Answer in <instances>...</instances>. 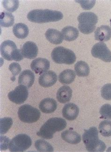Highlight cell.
<instances>
[{
  "label": "cell",
  "mask_w": 111,
  "mask_h": 152,
  "mask_svg": "<svg viewBox=\"0 0 111 152\" xmlns=\"http://www.w3.org/2000/svg\"><path fill=\"white\" fill-rule=\"evenodd\" d=\"M63 17V15L61 12L48 9L34 10L27 14L29 20L39 24L58 21Z\"/></svg>",
  "instance_id": "obj_1"
},
{
  "label": "cell",
  "mask_w": 111,
  "mask_h": 152,
  "mask_svg": "<svg viewBox=\"0 0 111 152\" xmlns=\"http://www.w3.org/2000/svg\"><path fill=\"white\" fill-rule=\"evenodd\" d=\"M40 116L41 114L40 110L29 104H24L18 109V118L24 123H35L39 120Z\"/></svg>",
  "instance_id": "obj_7"
},
{
  "label": "cell",
  "mask_w": 111,
  "mask_h": 152,
  "mask_svg": "<svg viewBox=\"0 0 111 152\" xmlns=\"http://www.w3.org/2000/svg\"><path fill=\"white\" fill-rule=\"evenodd\" d=\"M72 96V90L68 86H63L57 92L56 98L61 103L65 104L69 102Z\"/></svg>",
  "instance_id": "obj_18"
},
{
  "label": "cell",
  "mask_w": 111,
  "mask_h": 152,
  "mask_svg": "<svg viewBox=\"0 0 111 152\" xmlns=\"http://www.w3.org/2000/svg\"><path fill=\"white\" fill-rule=\"evenodd\" d=\"M76 74L72 70L66 69L62 72L59 75V82L63 84H69L74 82Z\"/></svg>",
  "instance_id": "obj_23"
},
{
  "label": "cell",
  "mask_w": 111,
  "mask_h": 152,
  "mask_svg": "<svg viewBox=\"0 0 111 152\" xmlns=\"http://www.w3.org/2000/svg\"><path fill=\"white\" fill-rule=\"evenodd\" d=\"M57 79V75L55 72L48 71L40 76L39 84L43 87H50L56 83Z\"/></svg>",
  "instance_id": "obj_12"
},
{
  "label": "cell",
  "mask_w": 111,
  "mask_h": 152,
  "mask_svg": "<svg viewBox=\"0 0 111 152\" xmlns=\"http://www.w3.org/2000/svg\"><path fill=\"white\" fill-rule=\"evenodd\" d=\"M63 39L65 41H74L77 38L79 35V31L76 28L71 26L65 27L61 30Z\"/></svg>",
  "instance_id": "obj_21"
},
{
  "label": "cell",
  "mask_w": 111,
  "mask_h": 152,
  "mask_svg": "<svg viewBox=\"0 0 111 152\" xmlns=\"http://www.w3.org/2000/svg\"><path fill=\"white\" fill-rule=\"evenodd\" d=\"M61 137L65 141L71 144L76 145L81 141V137L76 132L67 130L61 134Z\"/></svg>",
  "instance_id": "obj_20"
},
{
  "label": "cell",
  "mask_w": 111,
  "mask_h": 152,
  "mask_svg": "<svg viewBox=\"0 0 111 152\" xmlns=\"http://www.w3.org/2000/svg\"><path fill=\"white\" fill-rule=\"evenodd\" d=\"M35 80L34 73L30 70L22 72L18 77V84L23 85L30 88L33 85Z\"/></svg>",
  "instance_id": "obj_15"
},
{
  "label": "cell",
  "mask_w": 111,
  "mask_h": 152,
  "mask_svg": "<svg viewBox=\"0 0 111 152\" xmlns=\"http://www.w3.org/2000/svg\"><path fill=\"white\" fill-rule=\"evenodd\" d=\"M1 52L2 57L8 61H20L24 58L21 50L17 49L15 42L10 40H7L1 43Z\"/></svg>",
  "instance_id": "obj_6"
},
{
  "label": "cell",
  "mask_w": 111,
  "mask_h": 152,
  "mask_svg": "<svg viewBox=\"0 0 111 152\" xmlns=\"http://www.w3.org/2000/svg\"><path fill=\"white\" fill-rule=\"evenodd\" d=\"M31 137L25 134H18L9 142V149L11 152H24L31 146Z\"/></svg>",
  "instance_id": "obj_8"
},
{
  "label": "cell",
  "mask_w": 111,
  "mask_h": 152,
  "mask_svg": "<svg viewBox=\"0 0 111 152\" xmlns=\"http://www.w3.org/2000/svg\"><path fill=\"white\" fill-rule=\"evenodd\" d=\"M100 114L101 118L107 119H111V105L110 104H105L100 109Z\"/></svg>",
  "instance_id": "obj_30"
},
{
  "label": "cell",
  "mask_w": 111,
  "mask_h": 152,
  "mask_svg": "<svg viewBox=\"0 0 111 152\" xmlns=\"http://www.w3.org/2000/svg\"><path fill=\"white\" fill-rule=\"evenodd\" d=\"M9 139L5 136H1V149L6 150L9 144Z\"/></svg>",
  "instance_id": "obj_34"
},
{
  "label": "cell",
  "mask_w": 111,
  "mask_h": 152,
  "mask_svg": "<svg viewBox=\"0 0 111 152\" xmlns=\"http://www.w3.org/2000/svg\"><path fill=\"white\" fill-rule=\"evenodd\" d=\"M27 87L20 85L15 90L8 94V98L12 102L16 104H20L26 101L28 96V91Z\"/></svg>",
  "instance_id": "obj_10"
},
{
  "label": "cell",
  "mask_w": 111,
  "mask_h": 152,
  "mask_svg": "<svg viewBox=\"0 0 111 152\" xmlns=\"http://www.w3.org/2000/svg\"><path fill=\"white\" fill-rule=\"evenodd\" d=\"M80 4L81 6L84 10H89L92 9L95 4V1H76Z\"/></svg>",
  "instance_id": "obj_33"
},
{
  "label": "cell",
  "mask_w": 111,
  "mask_h": 152,
  "mask_svg": "<svg viewBox=\"0 0 111 152\" xmlns=\"http://www.w3.org/2000/svg\"><path fill=\"white\" fill-rule=\"evenodd\" d=\"M79 113V107L77 105L72 103L66 104L62 110L63 116L68 121L76 119L78 116Z\"/></svg>",
  "instance_id": "obj_14"
},
{
  "label": "cell",
  "mask_w": 111,
  "mask_h": 152,
  "mask_svg": "<svg viewBox=\"0 0 111 152\" xmlns=\"http://www.w3.org/2000/svg\"><path fill=\"white\" fill-rule=\"evenodd\" d=\"M75 70L77 76L79 77H86L90 74L88 65L83 61H78L75 64Z\"/></svg>",
  "instance_id": "obj_24"
},
{
  "label": "cell",
  "mask_w": 111,
  "mask_h": 152,
  "mask_svg": "<svg viewBox=\"0 0 111 152\" xmlns=\"http://www.w3.org/2000/svg\"><path fill=\"white\" fill-rule=\"evenodd\" d=\"M101 95L105 100H111V83L104 85L101 89Z\"/></svg>",
  "instance_id": "obj_31"
},
{
  "label": "cell",
  "mask_w": 111,
  "mask_h": 152,
  "mask_svg": "<svg viewBox=\"0 0 111 152\" xmlns=\"http://www.w3.org/2000/svg\"><path fill=\"white\" fill-rule=\"evenodd\" d=\"M77 20L79 22L78 29L81 33L88 34L95 31L98 18L95 14L92 12H84L81 13Z\"/></svg>",
  "instance_id": "obj_4"
},
{
  "label": "cell",
  "mask_w": 111,
  "mask_h": 152,
  "mask_svg": "<svg viewBox=\"0 0 111 152\" xmlns=\"http://www.w3.org/2000/svg\"><path fill=\"white\" fill-rule=\"evenodd\" d=\"M31 68L36 74L41 75L49 69L50 62L44 58H37L31 63Z\"/></svg>",
  "instance_id": "obj_11"
},
{
  "label": "cell",
  "mask_w": 111,
  "mask_h": 152,
  "mask_svg": "<svg viewBox=\"0 0 111 152\" xmlns=\"http://www.w3.org/2000/svg\"><path fill=\"white\" fill-rule=\"evenodd\" d=\"M110 24H111V20H110Z\"/></svg>",
  "instance_id": "obj_35"
},
{
  "label": "cell",
  "mask_w": 111,
  "mask_h": 152,
  "mask_svg": "<svg viewBox=\"0 0 111 152\" xmlns=\"http://www.w3.org/2000/svg\"><path fill=\"white\" fill-rule=\"evenodd\" d=\"M37 150L40 152H53V148L50 143L43 140H38L35 142Z\"/></svg>",
  "instance_id": "obj_26"
},
{
  "label": "cell",
  "mask_w": 111,
  "mask_h": 152,
  "mask_svg": "<svg viewBox=\"0 0 111 152\" xmlns=\"http://www.w3.org/2000/svg\"><path fill=\"white\" fill-rule=\"evenodd\" d=\"M91 53L93 57L103 61L111 62V51L104 42H98L94 45L92 48Z\"/></svg>",
  "instance_id": "obj_9"
},
{
  "label": "cell",
  "mask_w": 111,
  "mask_h": 152,
  "mask_svg": "<svg viewBox=\"0 0 111 152\" xmlns=\"http://www.w3.org/2000/svg\"><path fill=\"white\" fill-rule=\"evenodd\" d=\"M95 39L100 42H106L111 38V28L108 26H101L95 32Z\"/></svg>",
  "instance_id": "obj_17"
},
{
  "label": "cell",
  "mask_w": 111,
  "mask_h": 152,
  "mask_svg": "<svg viewBox=\"0 0 111 152\" xmlns=\"http://www.w3.org/2000/svg\"><path fill=\"white\" fill-rule=\"evenodd\" d=\"M51 57L53 61L57 64L72 65L76 60V56L72 50L63 47H57L53 49Z\"/></svg>",
  "instance_id": "obj_5"
},
{
  "label": "cell",
  "mask_w": 111,
  "mask_h": 152,
  "mask_svg": "<svg viewBox=\"0 0 111 152\" xmlns=\"http://www.w3.org/2000/svg\"><path fill=\"white\" fill-rule=\"evenodd\" d=\"M14 16L8 12H1L0 16V24L2 27H9L12 26L14 23Z\"/></svg>",
  "instance_id": "obj_25"
},
{
  "label": "cell",
  "mask_w": 111,
  "mask_h": 152,
  "mask_svg": "<svg viewBox=\"0 0 111 152\" xmlns=\"http://www.w3.org/2000/svg\"><path fill=\"white\" fill-rule=\"evenodd\" d=\"M100 134L103 136L108 137L111 136V121L105 120L101 121L99 127Z\"/></svg>",
  "instance_id": "obj_27"
},
{
  "label": "cell",
  "mask_w": 111,
  "mask_h": 152,
  "mask_svg": "<svg viewBox=\"0 0 111 152\" xmlns=\"http://www.w3.org/2000/svg\"><path fill=\"white\" fill-rule=\"evenodd\" d=\"M57 107L56 101L54 99L46 98L41 100L39 108L42 112L45 114H51L54 112Z\"/></svg>",
  "instance_id": "obj_16"
},
{
  "label": "cell",
  "mask_w": 111,
  "mask_h": 152,
  "mask_svg": "<svg viewBox=\"0 0 111 152\" xmlns=\"http://www.w3.org/2000/svg\"><path fill=\"white\" fill-rule=\"evenodd\" d=\"M13 33L16 37L23 39L25 38L28 35V27L23 23L16 24L13 27Z\"/></svg>",
  "instance_id": "obj_22"
},
{
  "label": "cell",
  "mask_w": 111,
  "mask_h": 152,
  "mask_svg": "<svg viewBox=\"0 0 111 152\" xmlns=\"http://www.w3.org/2000/svg\"><path fill=\"white\" fill-rule=\"evenodd\" d=\"M22 53L23 56L28 59L36 58L38 54V48L34 42L29 41L25 42L22 47Z\"/></svg>",
  "instance_id": "obj_13"
},
{
  "label": "cell",
  "mask_w": 111,
  "mask_h": 152,
  "mask_svg": "<svg viewBox=\"0 0 111 152\" xmlns=\"http://www.w3.org/2000/svg\"><path fill=\"white\" fill-rule=\"evenodd\" d=\"M3 6L4 8L10 12H15L19 6V1L17 0H12V1H8L5 0L3 2Z\"/></svg>",
  "instance_id": "obj_29"
},
{
  "label": "cell",
  "mask_w": 111,
  "mask_h": 152,
  "mask_svg": "<svg viewBox=\"0 0 111 152\" xmlns=\"http://www.w3.org/2000/svg\"><path fill=\"white\" fill-rule=\"evenodd\" d=\"M67 126L66 121L61 118L53 117L48 120L37 133V136L46 140L52 139L53 134L61 132Z\"/></svg>",
  "instance_id": "obj_2"
},
{
  "label": "cell",
  "mask_w": 111,
  "mask_h": 152,
  "mask_svg": "<svg viewBox=\"0 0 111 152\" xmlns=\"http://www.w3.org/2000/svg\"><path fill=\"white\" fill-rule=\"evenodd\" d=\"M83 141L86 150L89 152H103L105 150L106 145L101 140H99V131L95 127L89 129H84Z\"/></svg>",
  "instance_id": "obj_3"
},
{
  "label": "cell",
  "mask_w": 111,
  "mask_h": 152,
  "mask_svg": "<svg viewBox=\"0 0 111 152\" xmlns=\"http://www.w3.org/2000/svg\"><path fill=\"white\" fill-rule=\"evenodd\" d=\"M13 124V121L10 117H4L0 120V133L5 134L10 129Z\"/></svg>",
  "instance_id": "obj_28"
},
{
  "label": "cell",
  "mask_w": 111,
  "mask_h": 152,
  "mask_svg": "<svg viewBox=\"0 0 111 152\" xmlns=\"http://www.w3.org/2000/svg\"><path fill=\"white\" fill-rule=\"evenodd\" d=\"M9 70L12 72L13 76L18 75L21 71L20 65L17 63L13 62L9 66Z\"/></svg>",
  "instance_id": "obj_32"
},
{
  "label": "cell",
  "mask_w": 111,
  "mask_h": 152,
  "mask_svg": "<svg viewBox=\"0 0 111 152\" xmlns=\"http://www.w3.org/2000/svg\"><path fill=\"white\" fill-rule=\"evenodd\" d=\"M45 36L47 40L53 45L61 44L64 39L62 33L55 29H48L45 32Z\"/></svg>",
  "instance_id": "obj_19"
}]
</instances>
